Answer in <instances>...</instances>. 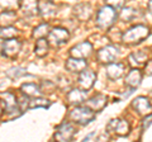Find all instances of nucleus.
<instances>
[{
    "mask_svg": "<svg viewBox=\"0 0 152 142\" xmlns=\"http://www.w3.org/2000/svg\"><path fill=\"white\" fill-rule=\"evenodd\" d=\"M20 89H22V91L28 97H39L42 94L41 90H39V86L36 85V84H32V83L23 84Z\"/></svg>",
    "mask_w": 152,
    "mask_h": 142,
    "instance_id": "obj_23",
    "label": "nucleus"
},
{
    "mask_svg": "<svg viewBox=\"0 0 152 142\" xmlns=\"http://www.w3.org/2000/svg\"><path fill=\"white\" fill-rule=\"evenodd\" d=\"M10 71H12V72H14L13 75H12V74L9 75V76H12V78H18L19 75L26 74V70H23V69H12Z\"/></svg>",
    "mask_w": 152,
    "mask_h": 142,
    "instance_id": "obj_31",
    "label": "nucleus"
},
{
    "mask_svg": "<svg viewBox=\"0 0 152 142\" xmlns=\"http://www.w3.org/2000/svg\"><path fill=\"white\" fill-rule=\"evenodd\" d=\"M109 66L107 67V75L108 78H110L112 80H117L121 76H123V74L126 72V65L122 62H112L108 64Z\"/></svg>",
    "mask_w": 152,
    "mask_h": 142,
    "instance_id": "obj_14",
    "label": "nucleus"
},
{
    "mask_svg": "<svg viewBox=\"0 0 152 142\" xmlns=\"http://www.w3.org/2000/svg\"><path fill=\"white\" fill-rule=\"evenodd\" d=\"M107 130L109 132H113L118 136H127L129 133V123L124 119H121V118H117V119H112L108 123Z\"/></svg>",
    "mask_w": 152,
    "mask_h": 142,
    "instance_id": "obj_5",
    "label": "nucleus"
},
{
    "mask_svg": "<svg viewBox=\"0 0 152 142\" xmlns=\"http://www.w3.org/2000/svg\"><path fill=\"white\" fill-rule=\"evenodd\" d=\"M93 52V45L90 42H83L74 46L71 48L70 53L71 57H76V59H88Z\"/></svg>",
    "mask_w": 152,
    "mask_h": 142,
    "instance_id": "obj_11",
    "label": "nucleus"
},
{
    "mask_svg": "<svg viewBox=\"0 0 152 142\" xmlns=\"http://www.w3.org/2000/svg\"><path fill=\"white\" fill-rule=\"evenodd\" d=\"M75 15L76 18H79L80 20H88L90 17H91L93 14V10H91V7H90V4H77V5L75 7Z\"/></svg>",
    "mask_w": 152,
    "mask_h": 142,
    "instance_id": "obj_16",
    "label": "nucleus"
},
{
    "mask_svg": "<svg viewBox=\"0 0 152 142\" xmlns=\"http://www.w3.org/2000/svg\"><path fill=\"white\" fill-rule=\"evenodd\" d=\"M115 18H117V12L113 8L107 5L98 10L95 23H96V26L100 29H107V28H109L114 23Z\"/></svg>",
    "mask_w": 152,
    "mask_h": 142,
    "instance_id": "obj_2",
    "label": "nucleus"
},
{
    "mask_svg": "<svg viewBox=\"0 0 152 142\" xmlns=\"http://www.w3.org/2000/svg\"><path fill=\"white\" fill-rule=\"evenodd\" d=\"M96 57L99 62L102 64H112L118 57V48H115L114 46L103 47L102 50L96 52Z\"/></svg>",
    "mask_w": 152,
    "mask_h": 142,
    "instance_id": "obj_6",
    "label": "nucleus"
},
{
    "mask_svg": "<svg viewBox=\"0 0 152 142\" xmlns=\"http://www.w3.org/2000/svg\"><path fill=\"white\" fill-rule=\"evenodd\" d=\"M95 135H96V133H90L89 136H86V137H85V138H84V141H89V140L91 138V137H94Z\"/></svg>",
    "mask_w": 152,
    "mask_h": 142,
    "instance_id": "obj_32",
    "label": "nucleus"
},
{
    "mask_svg": "<svg viewBox=\"0 0 152 142\" xmlns=\"http://www.w3.org/2000/svg\"><path fill=\"white\" fill-rule=\"evenodd\" d=\"M88 62L85 59H76V57H70L66 61V69L71 72H80L84 69H86Z\"/></svg>",
    "mask_w": 152,
    "mask_h": 142,
    "instance_id": "obj_15",
    "label": "nucleus"
},
{
    "mask_svg": "<svg viewBox=\"0 0 152 142\" xmlns=\"http://www.w3.org/2000/svg\"><path fill=\"white\" fill-rule=\"evenodd\" d=\"M3 112H4V107H3V104H1V102H0V116L3 114Z\"/></svg>",
    "mask_w": 152,
    "mask_h": 142,
    "instance_id": "obj_33",
    "label": "nucleus"
},
{
    "mask_svg": "<svg viewBox=\"0 0 152 142\" xmlns=\"http://www.w3.org/2000/svg\"><path fill=\"white\" fill-rule=\"evenodd\" d=\"M95 80H96V74L93 72V71H90V70L84 69L83 71H80V75H79V79H77V85H79L80 89L88 91L89 89H91Z\"/></svg>",
    "mask_w": 152,
    "mask_h": 142,
    "instance_id": "obj_8",
    "label": "nucleus"
},
{
    "mask_svg": "<svg viewBox=\"0 0 152 142\" xmlns=\"http://www.w3.org/2000/svg\"><path fill=\"white\" fill-rule=\"evenodd\" d=\"M105 3H107V5L113 8L114 10H118V9H122L123 8L124 0H105Z\"/></svg>",
    "mask_w": 152,
    "mask_h": 142,
    "instance_id": "obj_29",
    "label": "nucleus"
},
{
    "mask_svg": "<svg viewBox=\"0 0 152 142\" xmlns=\"http://www.w3.org/2000/svg\"><path fill=\"white\" fill-rule=\"evenodd\" d=\"M132 107L136 109V112L141 116L150 114L151 112V102L148 98L146 97H138L132 102Z\"/></svg>",
    "mask_w": 152,
    "mask_h": 142,
    "instance_id": "obj_12",
    "label": "nucleus"
},
{
    "mask_svg": "<svg viewBox=\"0 0 152 142\" xmlns=\"http://www.w3.org/2000/svg\"><path fill=\"white\" fill-rule=\"evenodd\" d=\"M48 47H50V43H48V41L46 40V37H43V38H38L36 42L34 53L37 56H39V57H43V56L47 53V51H48Z\"/></svg>",
    "mask_w": 152,
    "mask_h": 142,
    "instance_id": "obj_22",
    "label": "nucleus"
},
{
    "mask_svg": "<svg viewBox=\"0 0 152 142\" xmlns=\"http://www.w3.org/2000/svg\"><path fill=\"white\" fill-rule=\"evenodd\" d=\"M47 38H48L47 41H48L50 45L60 46L69 41L70 34L67 29H65V28H52V29H50L48 34H47Z\"/></svg>",
    "mask_w": 152,
    "mask_h": 142,
    "instance_id": "obj_4",
    "label": "nucleus"
},
{
    "mask_svg": "<svg viewBox=\"0 0 152 142\" xmlns=\"http://www.w3.org/2000/svg\"><path fill=\"white\" fill-rule=\"evenodd\" d=\"M17 19V14L14 10H5L0 14V27L12 26Z\"/></svg>",
    "mask_w": 152,
    "mask_h": 142,
    "instance_id": "obj_20",
    "label": "nucleus"
},
{
    "mask_svg": "<svg viewBox=\"0 0 152 142\" xmlns=\"http://www.w3.org/2000/svg\"><path fill=\"white\" fill-rule=\"evenodd\" d=\"M18 34V31L15 28H13L10 26L8 27H1L0 28V37H1L3 40H8V38H13V37H15Z\"/></svg>",
    "mask_w": 152,
    "mask_h": 142,
    "instance_id": "obj_26",
    "label": "nucleus"
},
{
    "mask_svg": "<svg viewBox=\"0 0 152 142\" xmlns=\"http://www.w3.org/2000/svg\"><path fill=\"white\" fill-rule=\"evenodd\" d=\"M50 26L47 24V23H43V24H39L37 28H34V31H33V38H43V37H47L50 32Z\"/></svg>",
    "mask_w": 152,
    "mask_h": 142,
    "instance_id": "obj_25",
    "label": "nucleus"
},
{
    "mask_svg": "<svg viewBox=\"0 0 152 142\" xmlns=\"http://www.w3.org/2000/svg\"><path fill=\"white\" fill-rule=\"evenodd\" d=\"M22 48V43L20 41H18L15 37L13 38H8V40H4V43H3V52L4 55L9 59H13L19 53V51Z\"/></svg>",
    "mask_w": 152,
    "mask_h": 142,
    "instance_id": "obj_9",
    "label": "nucleus"
},
{
    "mask_svg": "<svg viewBox=\"0 0 152 142\" xmlns=\"http://www.w3.org/2000/svg\"><path fill=\"white\" fill-rule=\"evenodd\" d=\"M38 4H39L38 0H23L22 3H19V7L27 15H34V14L39 13Z\"/></svg>",
    "mask_w": 152,
    "mask_h": 142,
    "instance_id": "obj_18",
    "label": "nucleus"
},
{
    "mask_svg": "<svg viewBox=\"0 0 152 142\" xmlns=\"http://www.w3.org/2000/svg\"><path fill=\"white\" fill-rule=\"evenodd\" d=\"M70 118L79 124H88L95 118V112L91 111L89 107H76L75 109L70 112Z\"/></svg>",
    "mask_w": 152,
    "mask_h": 142,
    "instance_id": "obj_3",
    "label": "nucleus"
},
{
    "mask_svg": "<svg viewBox=\"0 0 152 142\" xmlns=\"http://www.w3.org/2000/svg\"><path fill=\"white\" fill-rule=\"evenodd\" d=\"M107 105V97L104 94H96L93 98H90L86 100V107H89L94 112H99L104 109V107Z\"/></svg>",
    "mask_w": 152,
    "mask_h": 142,
    "instance_id": "obj_13",
    "label": "nucleus"
},
{
    "mask_svg": "<svg viewBox=\"0 0 152 142\" xmlns=\"http://www.w3.org/2000/svg\"><path fill=\"white\" fill-rule=\"evenodd\" d=\"M86 90H83V89H72L67 93V100L71 104H80L83 103L85 99H86Z\"/></svg>",
    "mask_w": 152,
    "mask_h": 142,
    "instance_id": "obj_17",
    "label": "nucleus"
},
{
    "mask_svg": "<svg viewBox=\"0 0 152 142\" xmlns=\"http://www.w3.org/2000/svg\"><path fill=\"white\" fill-rule=\"evenodd\" d=\"M75 135V127L71 124L70 122H64L62 124H60L56 130L55 138L57 141H71Z\"/></svg>",
    "mask_w": 152,
    "mask_h": 142,
    "instance_id": "obj_7",
    "label": "nucleus"
},
{
    "mask_svg": "<svg viewBox=\"0 0 152 142\" xmlns=\"http://www.w3.org/2000/svg\"><path fill=\"white\" fill-rule=\"evenodd\" d=\"M133 15H134V12L132 9H123V13H122L123 20H132Z\"/></svg>",
    "mask_w": 152,
    "mask_h": 142,
    "instance_id": "obj_30",
    "label": "nucleus"
},
{
    "mask_svg": "<svg viewBox=\"0 0 152 142\" xmlns=\"http://www.w3.org/2000/svg\"><path fill=\"white\" fill-rule=\"evenodd\" d=\"M129 60H131L132 64L138 66V65H141L142 62H145V61L147 60V55H146L145 51H140V52H137V53H132L129 56Z\"/></svg>",
    "mask_w": 152,
    "mask_h": 142,
    "instance_id": "obj_27",
    "label": "nucleus"
},
{
    "mask_svg": "<svg viewBox=\"0 0 152 142\" xmlns=\"http://www.w3.org/2000/svg\"><path fill=\"white\" fill-rule=\"evenodd\" d=\"M0 98H3L0 102H1L3 107L5 108V111H7L8 114H14V112L19 111V108H18V100H17L15 94H13L10 91L0 93Z\"/></svg>",
    "mask_w": 152,
    "mask_h": 142,
    "instance_id": "obj_10",
    "label": "nucleus"
},
{
    "mask_svg": "<svg viewBox=\"0 0 152 142\" xmlns=\"http://www.w3.org/2000/svg\"><path fill=\"white\" fill-rule=\"evenodd\" d=\"M0 7L7 10H13L19 7V0H0Z\"/></svg>",
    "mask_w": 152,
    "mask_h": 142,
    "instance_id": "obj_28",
    "label": "nucleus"
},
{
    "mask_svg": "<svg viewBox=\"0 0 152 142\" xmlns=\"http://www.w3.org/2000/svg\"><path fill=\"white\" fill-rule=\"evenodd\" d=\"M150 36V28L143 24H138L129 28L127 32L122 34V41L127 45H136L140 43L145 38Z\"/></svg>",
    "mask_w": 152,
    "mask_h": 142,
    "instance_id": "obj_1",
    "label": "nucleus"
},
{
    "mask_svg": "<svg viewBox=\"0 0 152 142\" xmlns=\"http://www.w3.org/2000/svg\"><path fill=\"white\" fill-rule=\"evenodd\" d=\"M50 105H51V102L48 99L39 98V97L31 99L29 103H28V108H48Z\"/></svg>",
    "mask_w": 152,
    "mask_h": 142,
    "instance_id": "obj_24",
    "label": "nucleus"
},
{
    "mask_svg": "<svg viewBox=\"0 0 152 142\" xmlns=\"http://www.w3.org/2000/svg\"><path fill=\"white\" fill-rule=\"evenodd\" d=\"M142 81V72L140 69H132L126 78V84L131 88H137Z\"/></svg>",
    "mask_w": 152,
    "mask_h": 142,
    "instance_id": "obj_19",
    "label": "nucleus"
},
{
    "mask_svg": "<svg viewBox=\"0 0 152 142\" xmlns=\"http://www.w3.org/2000/svg\"><path fill=\"white\" fill-rule=\"evenodd\" d=\"M38 10H39V13H41L43 17L48 18V17L55 15V13H56V7H55L51 1H43V3L38 4Z\"/></svg>",
    "mask_w": 152,
    "mask_h": 142,
    "instance_id": "obj_21",
    "label": "nucleus"
}]
</instances>
